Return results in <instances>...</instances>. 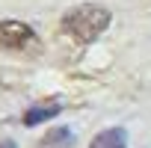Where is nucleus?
I'll use <instances>...</instances> for the list:
<instances>
[{
    "instance_id": "nucleus-3",
    "label": "nucleus",
    "mask_w": 151,
    "mask_h": 148,
    "mask_svg": "<svg viewBox=\"0 0 151 148\" xmlns=\"http://www.w3.org/2000/svg\"><path fill=\"white\" fill-rule=\"evenodd\" d=\"M89 148H127V130L124 127H107L92 136Z\"/></svg>"
},
{
    "instance_id": "nucleus-1",
    "label": "nucleus",
    "mask_w": 151,
    "mask_h": 148,
    "mask_svg": "<svg viewBox=\"0 0 151 148\" xmlns=\"http://www.w3.org/2000/svg\"><path fill=\"white\" fill-rule=\"evenodd\" d=\"M113 15L107 6H98V3H80V6H74L62 15L59 27L68 39L74 42H80V45H92L107 27H110Z\"/></svg>"
},
{
    "instance_id": "nucleus-5",
    "label": "nucleus",
    "mask_w": 151,
    "mask_h": 148,
    "mask_svg": "<svg viewBox=\"0 0 151 148\" xmlns=\"http://www.w3.org/2000/svg\"><path fill=\"white\" fill-rule=\"evenodd\" d=\"M36 148H74V133L68 127H50L36 142Z\"/></svg>"
},
{
    "instance_id": "nucleus-6",
    "label": "nucleus",
    "mask_w": 151,
    "mask_h": 148,
    "mask_svg": "<svg viewBox=\"0 0 151 148\" xmlns=\"http://www.w3.org/2000/svg\"><path fill=\"white\" fill-rule=\"evenodd\" d=\"M0 148H15V142L12 139H0Z\"/></svg>"
},
{
    "instance_id": "nucleus-2",
    "label": "nucleus",
    "mask_w": 151,
    "mask_h": 148,
    "mask_svg": "<svg viewBox=\"0 0 151 148\" xmlns=\"http://www.w3.org/2000/svg\"><path fill=\"white\" fill-rule=\"evenodd\" d=\"M0 50L39 56L42 53V39L24 21H0Z\"/></svg>"
},
{
    "instance_id": "nucleus-4",
    "label": "nucleus",
    "mask_w": 151,
    "mask_h": 148,
    "mask_svg": "<svg viewBox=\"0 0 151 148\" xmlns=\"http://www.w3.org/2000/svg\"><path fill=\"white\" fill-rule=\"evenodd\" d=\"M59 104L53 101V104H36V107H27L24 110V127H33V124H42V121H50V119H56L59 116Z\"/></svg>"
}]
</instances>
